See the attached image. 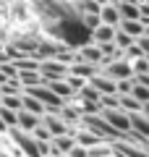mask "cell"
Segmentation results:
<instances>
[{
  "instance_id": "1",
  "label": "cell",
  "mask_w": 149,
  "mask_h": 157,
  "mask_svg": "<svg viewBox=\"0 0 149 157\" xmlns=\"http://www.w3.org/2000/svg\"><path fill=\"white\" fill-rule=\"evenodd\" d=\"M32 11L39 16L42 29L52 39H60L73 50L92 45V32L84 26L81 13L73 8V3L68 0H29Z\"/></svg>"
},
{
  "instance_id": "2",
  "label": "cell",
  "mask_w": 149,
  "mask_h": 157,
  "mask_svg": "<svg viewBox=\"0 0 149 157\" xmlns=\"http://www.w3.org/2000/svg\"><path fill=\"white\" fill-rule=\"evenodd\" d=\"M8 136H11V141L24 152V157H42V152H39V141H37L34 134L21 131V128H11Z\"/></svg>"
},
{
  "instance_id": "3",
  "label": "cell",
  "mask_w": 149,
  "mask_h": 157,
  "mask_svg": "<svg viewBox=\"0 0 149 157\" xmlns=\"http://www.w3.org/2000/svg\"><path fill=\"white\" fill-rule=\"evenodd\" d=\"M39 71H42L44 81L50 84L52 78H66L71 73V66L63 63L60 58H44V60H39Z\"/></svg>"
},
{
  "instance_id": "4",
  "label": "cell",
  "mask_w": 149,
  "mask_h": 157,
  "mask_svg": "<svg viewBox=\"0 0 149 157\" xmlns=\"http://www.w3.org/2000/svg\"><path fill=\"white\" fill-rule=\"evenodd\" d=\"M102 115H105V121L123 136V139L131 134V113H126V110H120V107H115V110H102Z\"/></svg>"
},
{
  "instance_id": "5",
  "label": "cell",
  "mask_w": 149,
  "mask_h": 157,
  "mask_svg": "<svg viewBox=\"0 0 149 157\" xmlns=\"http://www.w3.org/2000/svg\"><path fill=\"white\" fill-rule=\"evenodd\" d=\"M102 73H107V76L115 78V81H120V78H133V66L126 58H118V60L105 63V66H102Z\"/></svg>"
},
{
  "instance_id": "6",
  "label": "cell",
  "mask_w": 149,
  "mask_h": 157,
  "mask_svg": "<svg viewBox=\"0 0 149 157\" xmlns=\"http://www.w3.org/2000/svg\"><path fill=\"white\" fill-rule=\"evenodd\" d=\"M89 84H92L99 94H118V81H115V78H110L107 73H102V71H99L97 76L89 78Z\"/></svg>"
},
{
  "instance_id": "7",
  "label": "cell",
  "mask_w": 149,
  "mask_h": 157,
  "mask_svg": "<svg viewBox=\"0 0 149 157\" xmlns=\"http://www.w3.org/2000/svg\"><path fill=\"white\" fill-rule=\"evenodd\" d=\"M42 123L47 126V131L52 134V139H55V136H63V134H71V126H68V123L63 121L60 115H52V113H44V115H42Z\"/></svg>"
},
{
  "instance_id": "8",
  "label": "cell",
  "mask_w": 149,
  "mask_h": 157,
  "mask_svg": "<svg viewBox=\"0 0 149 157\" xmlns=\"http://www.w3.org/2000/svg\"><path fill=\"white\" fill-rule=\"evenodd\" d=\"M73 136H76V141L81 147H86V149H92V147H97V144H102V139H99L97 134H94V131H89V128H84V126H78V128H73L71 131ZM107 144H110V141H107Z\"/></svg>"
},
{
  "instance_id": "9",
  "label": "cell",
  "mask_w": 149,
  "mask_h": 157,
  "mask_svg": "<svg viewBox=\"0 0 149 157\" xmlns=\"http://www.w3.org/2000/svg\"><path fill=\"white\" fill-rule=\"evenodd\" d=\"M115 34H118V26L99 24V26L92 32V39H94V45H105V42H115Z\"/></svg>"
},
{
  "instance_id": "10",
  "label": "cell",
  "mask_w": 149,
  "mask_h": 157,
  "mask_svg": "<svg viewBox=\"0 0 149 157\" xmlns=\"http://www.w3.org/2000/svg\"><path fill=\"white\" fill-rule=\"evenodd\" d=\"M78 60H86V63H94V66H102L105 63V55H102V50H99V45H86L78 50Z\"/></svg>"
},
{
  "instance_id": "11",
  "label": "cell",
  "mask_w": 149,
  "mask_h": 157,
  "mask_svg": "<svg viewBox=\"0 0 149 157\" xmlns=\"http://www.w3.org/2000/svg\"><path fill=\"white\" fill-rule=\"evenodd\" d=\"M131 134L149 139V118L144 113H131Z\"/></svg>"
},
{
  "instance_id": "12",
  "label": "cell",
  "mask_w": 149,
  "mask_h": 157,
  "mask_svg": "<svg viewBox=\"0 0 149 157\" xmlns=\"http://www.w3.org/2000/svg\"><path fill=\"white\" fill-rule=\"evenodd\" d=\"M102 71V66H94V63H86V60H76L71 66V73H76V76H81V78H92V76H97V73Z\"/></svg>"
},
{
  "instance_id": "13",
  "label": "cell",
  "mask_w": 149,
  "mask_h": 157,
  "mask_svg": "<svg viewBox=\"0 0 149 157\" xmlns=\"http://www.w3.org/2000/svg\"><path fill=\"white\" fill-rule=\"evenodd\" d=\"M42 123V115H37V113H29V110H21L18 113V126L16 128H21V131H29L32 134L37 126Z\"/></svg>"
},
{
  "instance_id": "14",
  "label": "cell",
  "mask_w": 149,
  "mask_h": 157,
  "mask_svg": "<svg viewBox=\"0 0 149 157\" xmlns=\"http://www.w3.org/2000/svg\"><path fill=\"white\" fill-rule=\"evenodd\" d=\"M99 16H102V24H110V26H120V21H123V16H120V11H118V6H113V3L102 6Z\"/></svg>"
},
{
  "instance_id": "15",
  "label": "cell",
  "mask_w": 149,
  "mask_h": 157,
  "mask_svg": "<svg viewBox=\"0 0 149 157\" xmlns=\"http://www.w3.org/2000/svg\"><path fill=\"white\" fill-rule=\"evenodd\" d=\"M24 110H29V113H37V115H44V110H47V107H44V105H42V102H39L34 94L24 92Z\"/></svg>"
},
{
  "instance_id": "16",
  "label": "cell",
  "mask_w": 149,
  "mask_h": 157,
  "mask_svg": "<svg viewBox=\"0 0 149 157\" xmlns=\"http://www.w3.org/2000/svg\"><path fill=\"white\" fill-rule=\"evenodd\" d=\"M76 100H78V102H102V94H99L92 84H86V86L76 94Z\"/></svg>"
},
{
  "instance_id": "17",
  "label": "cell",
  "mask_w": 149,
  "mask_h": 157,
  "mask_svg": "<svg viewBox=\"0 0 149 157\" xmlns=\"http://www.w3.org/2000/svg\"><path fill=\"white\" fill-rule=\"evenodd\" d=\"M141 107L144 105L133 94H120V110H126V113H141Z\"/></svg>"
},
{
  "instance_id": "18",
  "label": "cell",
  "mask_w": 149,
  "mask_h": 157,
  "mask_svg": "<svg viewBox=\"0 0 149 157\" xmlns=\"http://www.w3.org/2000/svg\"><path fill=\"white\" fill-rule=\"evenodd\" d=\"M118 11L123 18H141V8L139 3H118Z\"/></svg>"
},
{
  "instance_id": "19",
  "label": "cell",
  "mask_w": 149,
  "mask_h": 157,
  "mask_svg": "<svg viewBox=\"0 0 149 157\" xmlns=\"http://www.w3.org/2000/svg\"><path fill=\"white\" fill-rule=\"evenodd\" d=\"M11 16L18 18V21H26V18H29L26 0H13V3H11Z\"/></svg>"
},
{
  "instance_id": "20",
  "label": "cell",
  "mask_w": 149,
  "mask_h": 157,
  "mask_svg": "<svg viewBox=\"0 0 149 157\" xmlns=\"http://www.w3.org/2000/svg\"><path fill=\"white\" fill-rule=\"evenodd\" d=\"M0 118L8 123V128H16V126H18V113L11 110V107H3V105H0Z\"/></svg>"
},
{
  "instance_id": "21",
  "label": "cell",
  "mask_w": 149,
  "mask_h": 157,
  "mask_svg": "<svg viewBox=\"0 0 149 157\" xmlns=\"http://www.w3.org/2000/svg\"><path fill=\"white\" fill-rule=\"evenodd\" d=\"M123 58H126V60H139V58H144V50H141V45H139V42H133L131 47H126V50H123Z\"/></svg>"
},
{
  "instance_id": "22",
  "label": "cell",
  "mask_w": 149,
  "mask_h": 157,
  "mask_svg": "<svg viewBox=\"0 0 149 157\" xmlns=\"http://www.w3.org/2000/svg\"><path fill=\"white\" fill-rule=\"evenodd\" d=\"M133 42H136V39H133L131 34H126L123 29H118V34H115V45L120 47V50H126V47H131Z\"/></svg>"
},
{
  "instance_id": "23",
  "label": "cell",
  "mask_w": 149,
  "mask_h": 157,
  "mask_svg": "<svg viewBox=\"0 0 149 157\" xmlns=\"http://www.w3.org/2000/svg\"><path fill=\"white\" fill-rule=\"evenodd\" d=\"M131 94H133V97H136V100L144 105V102H149V86H141V84H136Z\"/></svg>"
},
{
  "instance_id": "24",
  "label": "cell",
  "mask_w": 149,
  "mask_h": 157,
  "mask_svg": "<svg viewBox=\"0 0 149 157\" xmlns=\"http://www.w3.org/2000/svg\"><path fill=\"white\" fill-rule=\"evenodd\" d=\"M131 66H133V76H136V73H147L149 71V58L144 55V58H139V60H133Z\"/></svg>"
},
{
  "instance_id": "25",
  "label": "cell",
  "mask_w": 149,
  "mask_h": 157,
  "mask_svg": "<svg viewBox=\"0 0 149 157\" xmlns=\"http://www.w3.org/2000/svg\"><path fill=\"white\" fill-rule=\"evenodd\" d=\"M133 81H136V84H141V86H149V73H136V76H133Z\"/></svg>"
},
{
  "instance_id": "26",
  "label": "cell",
  "mask_w": 149,
  "mask_h": 157,
  "mask_svg": "<svg viewBox=\"0 0 149 157\" xmlns=\"http://www.w3.org/2000/svg\"><path fill=\"white\" fill-rule=\"evenodd\" d=\"M136 42H139V45H141V50H144V55L149 58V37H139Z\"/></svg>"
},
{
  "instance_id": "27",
  "label": "cell",
  "mask_w": 149,
  "mask_h": 157,
  "mask_svg": "<svg viewBox=\"0 0 149 157\" xmlns=\"http://www.w3.org/2000/svg\"><path fill=\"white\" fill-rule=\"evenodd\" d=\"M6 42H8V37H6V29L0 26V45H6Z\"/></svg>"
},
{
  "instance_id": "28",
  "label": "cell",
  "mask_w": 149,
  "mask_h": 157,
  "mask_svg": "<svg viewBox=\"0 0 149 157\" xmlns=\"http://www.w3.org/2000/svg\"><path fill=\"white\" fill-rule=\"evenodd\" d=\"M141 113H144V115L149 118V102H144V107H141Z\"/></svg>"
},
{
  "instance_id": "29",
  "label": "cell",
  "mask_w": 149,
  "mask_h": 157,
  "mask_svg": "<svg viewBox=\"0 0 149 157\" xmlns=\"http://www.w3.org/2000/svg\"><path fill=\"white\" fill-rule=\"evenodd\" d=\"M147 73H149V71H147Z\"/></svg>"
}]
</instances>
